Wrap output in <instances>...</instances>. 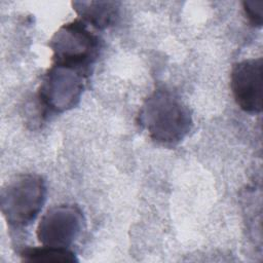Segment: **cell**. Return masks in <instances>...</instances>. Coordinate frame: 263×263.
I'll return each instance as SVG.
<instances>
[{"instance_id": "obj_1", "label": "cell", "mask_w": 263, "mask_h": 263, "mask_svg": "<svg viewBox=\"0 0 263 263\" xmlns=\"http://www.w3.org/2000/svg\"><path fill=\"white\" fill-rule=\"evenodd\" d=\"M139 124L158 144L175 146L191 130L192 115L184 102L173 91L159 88L143 103Z\"/></svg>"}, {"instance_id": "obj_2", "label": "cell", "mask_w": 263, "mask_h": 263, "mask_svg": "<svg viewBox=\"0 0 263 263\" xmlns=\"http://www.w3.org/2000/svg\"><path fill=\"white\" fill-rule=\"evenodd\" d=\"M53 64L76 69L86 75L99 57L101 44L86 23L75 20L63 25L49 40Z\"/></svg>"}, {"instance_id": "obj_3", "label": "cell", "mask_w": 263, "mask_h": 263, "mask_svg": "<svg viewBox=\"0 0 263 263\" xmlns=\"http://www.w3.org/2000/svg\"><path fill=\"white\" fill-rule=\"evenodd\" d=\"M45 198L46 185L41 176L18 175L1 190V213L10 226L25 227L37 217Z\"/></svg>"}, {"instance_id": "obj_4", "label": "cell", "mask_w": 263, "mask_h": 263, "mask_svg": "<svg viewBox=\"0 0 263 263\" xmlns=\"http://www.w3.org/2000/svg\"><path fill=\"white\" fill-rule=\"evenodd\" d=\"M86 77V74L76 69L52 64L38 90L43 113H62L74 108L81 99Z\"/></svg>"}, {"instance_id": "obj_5", "label": "cell", "mask_w": 263, "mask_h": 263, "mask_svg": "<svg viewBox=\"0 0 263 263\" xmlns=\"http://www.w3.org/2000/svg\"><path fill=\"white\" fill-rule=\"evenodd\" d=\"M83 225L84 217L77 205H55L42 216L37 227V237L43 246L69 249L78 238Z\"/></svg>"}, {"instance_id": "obj_6", "label": "cell", "mask_w": 263, "mask_h": 263, "mask_svg": "<svg viewBox=\"0 0 263 263\" xmlns=\"http://www.w3.org/2000/svg\"><path fill=\"white\" fill-rule=\"evenodd\" d=\"M263 60L249 59L236 63L231 71V89L236 104L245 112L262 111Z\"/></svg>"}, {"instance_id": "obj_7", "label": "cell", "mask_w": 263, "mask_h": 263, "mask_svg": "<svg viewBox=\"0 0 263 263\" xmlns=\"http://www.w3.org/2000/svg\"><path fill=\"white\" fill-rule=\"evenodd\" d=\"M72 5L84 23L98 29L112 26L119 14V2L115 1H74Z\"/></svg>"}, {"instance_id": "obj_8", "label": "cell", "mask_w": 263, "mask_h": 263, "mask_svg": "<svg viewBox=\"0 0 263 263\" xmlns=\"http://www.w3.org/2000/svg\"><path fill=\"white\" fill-rule=\"evenodd\" d=\"M20 256L26 262H76L75 254L69 249L43 246L24 249Z\"/></svg>"}, {"instance_id": "obj_9", "label": "cell", "mask_w": 263, "mask_h": 263, "mask_svg": "<svg viewBox=\"0 0 263 263\" xmlns=\"http://www.w3.org/2000/svg\"><path fill=\"white\" fill-rule=\"evenodd\" d=\"M243 10L252 25L261 27L263 23V0L243 1Z\"/></svg>"}]
</instances>
